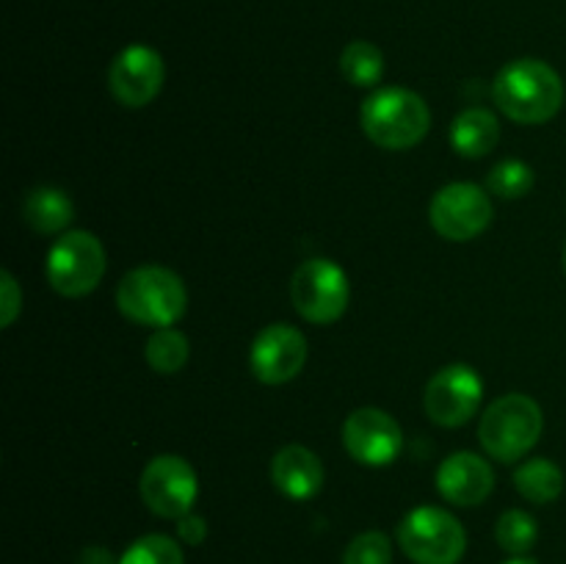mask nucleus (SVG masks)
<instances>
[{
  "mask_svg": "<svg viewBox=\"0 0 566 564\" xmlns=\"http://www.w3.org/2000/svg\"><path fill=\"white\" fill-rule=\"evenodd\" d=\"M495 536L503 551L514 553V556H525L536 545L539 529H536V520L528 512H523V509H509L497 520Z\"/></svg>",
  "mask_w": 566,
  "mask_h": 564,
  "instance_id": "nucleus-21",
  "label": "nucleus"
},
{
  "mask_svg": "<svg viewBox=\"0 0 566 564\" xmlns=\"http://www.w3.org/2000/svg\"><path fill=\"white\" fill-rule=\"evenodd\" d=\"M486 188H490L495 197L520 199L534 188V169L517 158L503 160V164H497L495 169L490 171V177H486Z\"/></svg>",
  "mask_w": 566,
  "mask_h": 564,
  "instance_id": "nucleus-23",
  "label": "nucleus"
},
{
  "mask_svg": "<svg viewBox=\"0 0 566 564\" xmlns=\"http://www.w3.org/2000/svg\"><path fill=\"white\" fill-rule=\"evenodd\" d=\"M492 97L509 119L520 125H545L562 111L564 83L545 61L517 59L497 72Z\"/></svg>",
  "mask_w": 566,
  "mask_h": 564,
  "instance_id": "nucleus-1",
  "label": "nucleus"
},
{
  "mask_svg": "<svg viewBox=\"0 0 566 564\" xmlns=\"http://www.w3.org/2000/svg\"><path fill=\"white\" fill-rule=\"evenodd\" d=\"M77 564H119L114 558V553L108 551V547L103 545H88L81 551V558H77Z\"/></svg>",
  "mask_w": 566,
  "mask_h": 564,
  "instance_id": "nucleus-27",
  "label": "nucleus"
},
{
  "mask_svg": "<svg viewBox=\"0 0 566 564\" xmlns=\"http://www.w3.org/2000/svg\"><path fill=\"white\" fill-rule=\"evenodd\" d=\"M503 564H539V562H536V558H528V556H514Z\"/></svg>",
  "mask_w": 566,
  "mask_h": 564,
  "instance_id": "nucleus-28",
  "label": "nucleus"
},
{
  "mask_svg": "<svg viewBox=\"0 0 566 564\" xmlns=\"http://www.w3.org/2000/svg\"><path fill=\"white\" fill-rule=\"evenodd\" d=\"M116 304L122 315L142 326H164L177 324L186 313L188 293L180 276L164 265H138L122 276L116 288Z\"/></svg>",
  "mask_w": 566,
  "mask_h": 564,
  "instance_id": "nucleus-2",
  "label": "nucleus"
},
{
  "mask_svg": "<svg viewBox=\"0 0 566 564\" xmlns=\"http://www.w3.org/2000/svg\"><path fill=\"white\" fill-rule=\"evenodd\" d=\"M343 442H346V451L359 464L385 468V464L396 462V457L401 453L403 435L401 426H398V420L390 412L376 407H363L346 418Z\"/></svg>",
  "mask_w": 566,
  "mask_h": 564,
  "instance_id": "nucleus-11",
  "label": "nucleus"
},
{
  "mask_svg": "<svg viewBox=\"0 0 566 564\" xmlns=\"http://www.w3.org/2000/svg\"><path fill=\"white\" fill-rule=\"evenodd\" d=\"M398 545L415 564H459L468 551V534L446 509L418 506L398 525Z\"/></svg>",
  "mask_w": 566,
  "mask_h": 564,
  "instance_id": "nucleus-5",
  "label": "nucleus"
},
{
  "mask_svg": "<svg viewBox=\"0 0 566 564\" xmlns=\"http://www.w3.org/2000/svg\"><path fill=\"white\" fill-rule=\"evenodd\" d=\"M492 487H495L492 464L473 451L451 453L437 470V490L457 506H479L490 498Z\"/></svg>",
  "mask_w": 566,
  "mask_h": 564,
  "instance_id": "nucleus-14",
  "label": "nucleus"
},
{
  "mask_svg": "<svg viewBox=\"0 0 566 564\" xmlns=\"http://www.w3.org/2000/svg\"><path fill=\"white\" fill-rule=\"evenodd\" d=\"M343 564H392V542L381 531H365L348 542Z\"/></svg>",
  "mask_w": 566,
  "mask_h": 564,
  "instance_id": "nucleus-24",
  "label": "nucleus"
},
{
  "mask_svg": "<svg viewBox=\"0 0 566 564\" xmlns=\"http://www.w3.org/2000/svg\"><path fill=\"white\" fill-rule=\"evenodd\" d=\"M0 293H3V304H0V324L11 326L22 310V293H20V285H17V280L11 276V271H3V274H0Z\"/></svg>",
  "mask_w": 566,
  "mask_h": 564,
  "instance_id": "nucleus-25",
  "label": "nucleus"
},
{
  "mask_svg": "<svg viewBox=\"0 0 566 564\" xmlns=\"http://www.w3.org/2000/svg\"><path fill=\"white\" fill-rule=\"evenodd\" d=\"M352 285L346 271L326 258L304 260L291 280V302L310 324H335L348 307Z\"/></svg>",
  "mask_w": 566,
  "mask_h": 564,
  "instance_id": "nucleus-7",
  "label": "nucleus"
},
{
  "mask_svg": "<svg viewBox=\"0 0 566 564\" xmlns=\"http://www.w3.org/2000/svg\"><path fill=\"white\" fill-rule=\"evenodd\" d=\"M177 534H180V540L186 542V545H199V542H205V536H208V523H205V518H199V514L188 512L177 520Z\"/></svg>",
  "mask_w": 566,
  "mask_h": 564,
  "instance_id": "nucleus-26",
  "label": "nucleus"
},
{
  "mask_svg": "<svg viewBox=\"0 0 566 564\" xmlns=\"http://www.w3.org/2000/svg\"><path fill=\"white\" fill-rule=\"evenodd\" d=\"M164 59L147 44H130L122 50L108 70V88L125 108H144L158 97L164 86Z\"/></svg>",
  "mask_w": 566,
  "mask_h": 564,
  "instance_id": "nucleus-12",
  "label": "nucleus"
},
{
  "mask_svg": "<svg viewBox=\"0 0 566 564\" xmlns=\"http://www.w3.org/2000/svg\"><path fill=\"white\" fill-rule=\"evenodd\" d=\"M48 282L61 296H86L105 274V249L94 232L72 230L55 238L48 252Z\"/></svg>",
  "mask_w": 566,
  "mask_h": 564,
  "instance_id": "nucleus-6",
  "label": "nucleus"
},
{
  "mask_svg": "<svg viewBox=\"0 0 566 564\" xmlns=\"http://www.w3.org/2000/svg\"><path fill=\"white\" fill-rule=\"evenodd\" d=\"M431 224L448 241H473L490 227V194L475 182H451L431 199Z\"/></svg>",
  "mask_w": 566,
  "mask_h": 564,
  "instance_id": "nucleus-9",
  "label": "nucleus"
},
{
  "mask_svg": "<svg viewBox=\"0 0 566 564\" xmlns=\"http://www.w3.org/2000/svg\"><path fill=\"white\" fill-rule=\"evenodd\" d=\"M484 401V382L470 365H448L426 385V412L440 426H462L479 412Z\"/></svg>",
  "mask_w": 566,
  "mask_h": 564,
  "instance_id": "nucleus-10",
  "label": "nucleus"
},
{
  "mask_svg": "<svg viewBox=\"0 0 566 564\" xmlns=\"http://www.w3.org/2000/svg\"><path fill=\"white\" fill-rule=\"evenodd\" d=\"M307 363V337L287 324H271L254 337L249 365L263 385H285L296 379Z\"/></svg>",
  "mask_w": 566,
  "mask_h": 564,
  "instance_id": "nucleus-13",
  "label": "nucleus"
},
{
  "mask_svg": "<svg viewBox=\"0 0 566 564\" xmlns=\"http://www.w3.org/2000/svg\"><path fill=\"white\" fill-rule=\"evenodd\" d=\"M271 479L282 495L293 501H310L324 487V464L318 453L304 446H285L271 462Z\"/></svg>",
  "mask_w": 566,
  "mask_h": 564,
  "instance_id": "nucleus-15",
  "label": "nucleus"
},
{
  "mask_svg": "<svg viewBox=\"0 0 566 564\" xmlns=\"http://www.w3.org/2000/svg\"><path fill=\"white\" fill-rule=\"evenodd\" d=\"M363 130L381 149H412L431 127V111L420 94L387 86L363 103Z\"/></svg>",
  "mask_w": 566,
  "mask_h": 564,
  "instance_id": "nucleus-3",
  "label": "nucleus"
},
{
  "mask_svg": "<svg viewBox=\"0 0 566 564\" xmlns=\"http://www.w3.org/2000/svg\"><path fill=\"white\" fill-rule=\"evenodd\" d=\"M188 337L175 326L155 330L147 341V363L158 374H177L188 363Z\"/></svg>",
  "mask_w": 566,
  "mask_h": 564,
  "instance_id": "nucleus-20",
  "label": "nucleus"
},
{
  "mask_svg": "<svg viewBox=\"0 0 566 564\" xmlns=\"http://www.w3.org/2000/svg\"><path fill=\"white\" fill-rule=\"evenodd\" d=\"M199 479L191 464L175 453L155 457L142 473V498L158 518L180 520L197 503Z\"/></svg>",
  "mask_w": 566,
  "mask_h": 564,
  "instance_id": "nucleus-8",
  "label": "nucleus"
},
{
  "mask_svg": "<svg viewBox=\"0 0 566 564\" xmlns=\"http://www.w3.org/2000/svg\"><path fill=\"white\" fill-rule=\"evenodd\" d=\"M119 564H186L182 547L166 534H147L122 553Z\"/></svg>",
  "mask_w": 566,
  "mask_h": 564,
  "instance_id": "nucleus-22",
  "label": "nucleus"
},
{
  "mask_svg": "<svg viewBox=\"0 0 566 564\" xmlns=\"http://www.w3.org/2000/svg\"><path fill=\"white\" fill-rule=\"evenodd\" d=\"M542 426L545 418L539 404L523 393H509L495 398L481 415L479 440L497 462H517L539 442Z\"/></svg>",
  "mask_w": 566,
  "mask_h": 564,
  "instance_id": "nucleus-4",
  "label": "nucleus"
},
{
  "mask_svg": "<svg viewBox=\"0 0 566 564\" xmlns=\"http://www.w3.org/2000/svg\"><path fill=\"white\" fill-rule=\"evenodd\" d=\"M514 487L520 495L531 503H551L562 495L564 490V473L556 462L545 457L528 459L514 473Z\"/></svg>",
  "mask_w": 566,
  "mask_h": 564,
  "instance_id": "nucleus-18",
  "label": "nucleus"
},
{
  "mask_svg": "<svg viewBox=\"0 0 566 564\" xmlns=\"http://www.w3.org/2000/svg\"><path fill=\"white\" fill-rule=\"evenodd\" d=\"M340 70L343 77L354 86L370 88L381 81V72H385V55L376 44L357 39V42L346 44L340 55Z\"/></svg>",
  "mask_w": 566,
  "mask_h": 564,
  "instance_id": "nucleus-19",
  "label": "nucleus"
},
{
  "mask_svg": "<svg viewBox=\"0 0 566 564\" xmlns=\"http://www.w3.org/2000/svg\"><path fill=\"white\" fill-rule=\"evenodd\" d=\"M501 138V122L486 108H468L453 119L451 144L464 158H484Z\"/></svg>",
  "mask_w": 566,
  "mask_h": 564,
  "instance_id": "nucleus-16",
  "label": "nucleus"
},
{
  "mask_svg": "<svg viewBox=\"0 0 566 564\" xmlns=\"http://www.w3.org/2000/svg\"><path fill=\"white\" fill-rule=\"evenodd\" d=\"M564 269H566V247H564Z\"/></svg>",
  "mask_w": 566,
  "mask_h": 564,
  "instance_id": "nucleus-29",
  "label": "nucleus"
},
{
  "mask_svg": "<svg viewBox=\"0 0 566 564\" xmlns=\"http://www.w3.org/2000/svg\"><path fill=\"white\" fill-rule=\"evenodd\" d=\"M22 219L42 236H53L72 221V199L61 188H33L22 202Z\"/></svg>",
  "mask_w": 566,
  "mask_h": 564,
  "instance_id": "nucleus-17",
  "label": "nucleus"
}]
</instances>
